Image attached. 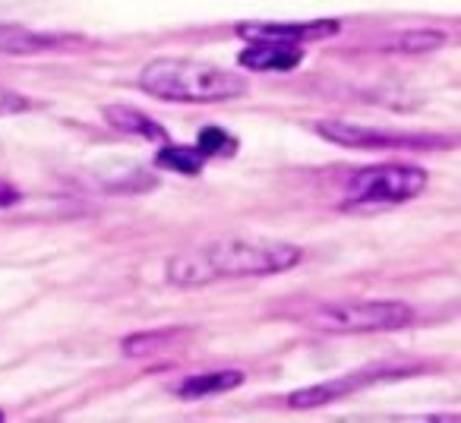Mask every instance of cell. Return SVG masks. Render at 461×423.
I'll return each instance as SVG.
<instances>
[{"instance_id":"cell-3","label":"cell","mask_w":461,"mask_h":423,"mask_svg":"<svg viewBox=\"0 0 461 423\" xmlns=\"http://www.w3.org/2000/svg\"><path fill=\"white\" fill-rule=\"evenodd\" d=\"M291 320L303 322L320 332H395L414 322V310L402 301H322L307 310L291 313Z\"/></svg>"},{"instance_id":"cell-2","label":"cell","mask_w":461,"mask_h":423,"mask_svg":"<svg viewBox=\"0 0 461 423\" xmlns=\"http://www.w3.org/2000/svg\"><path fill=\"white\" fill-rule=\"evenodd\" d=\"M140 89L161 102L218 104L247 95V79L234 70L205 64V60L158 58L142 67Z\"/></svg>"},{"instance_id":"cell-7","label":"cell","mask_w":461,"mask_h":423,"mask_svg":"<svg viewBox=\"0 0 461 423\" xmlns=\"http://www.w3.org/2000/svg\"><path fill=\"white\" fill-rule=\"evenodd\" d=\"M339 20H316V22H244L238 26L240 39L250 41H316L339 35Z\"/></svg>"},{"instance_id":"cell-5","label":"cell","mask_w":461,"mask_h":423,"mask_svg":"<svg viewBox=\"0 0 461 423\" xmlns=\"http://www.w3.org/2000/svg\"><path fill=\"white\" fill-rule=\"evenodd\" d=\"M316 133H320L322 140L335 142V146H345V148H436V146H452V140H442V136L389 133V130L357 127V123H341V121L316 123Z\"/></svg>"},{"instance_id":"cell-16","label":"cell","mask_w":461,"mask_h":423,"mask_svg":"<svg viewBox=\"0 0 461 423\" xmlns=\"http://www.w3.org/2000/svg\"><path fill=\"white\" fill-rule=\"evenodd\" d=\"M29 102L23 95H16V92H7V89H0V117H7V114H20V111H26Z\"/></svg>"},{"instance_id":"cell-14","label":"cell","mask_w":461,"mask_h":423,"mask_svg":"<svg viewBox=\"0 0 461 423\" xmlns=\"http://www.w3.org/2000/svg\"><path fill=\"white\" fill-rule=\"evenodd\" d=\"M442 45H446L442 32H408L392 41V51H436Z\"/></svg>"},{"instance_id":"cell-8","label":"cell","mask_w":461,"mask_h":423,"mask_svg":"<svg viewBox=\"0 0 461 423\" xmlns=\"http://www.w3.org/2000/svg\"><path fill=\"white\" fill-rule=\"evenodd\" d=\"M86 39L58 32H29L20 26H0V51L4 54H45V51H77Z\"/></svg>"},{"instance_id":"cell-4","label":"cell","mask_w":461,"mask_h":423,"mask_svg":"<svg viewBox=\"0 0 461 423\" xmlns=\"http://www.w3.org/2000/svg\"><path fill=\"white\" fill-rule=\"evenodd\" d=\"M427 190V171L414 165H373L348 180L345 209L402 205Z\"/></svg>"},{"instance_id":"cell-9","label":"cell","mask_w":461,"mask_h":423,"mask_svg":"<svg viewBox=\"0 0 461 423\" xmlns=\"http://www.w3.org/2000/svg\"><path fill=\"white\" fill-rule=\"evenodd\" d=\"M303 60V51L294 41H253L240 51V67L257 73H288Z\"/></svg>"},{"instance_id":"cell-17","label":"cell","mask_w":461,"mask_h":423,"mask_svg":"<svg viewBox=\"0 0 461 423\" xmlns=\"http://www.w3.org/2000/svg\"><path fill=\"white\" fill-rule=\"evenodd\" d=\"M0 420H4V414H0Z\"/></svg>"},{"instance_id":"cell-15","label":"cell","mask_w":461,"mask_h":423,"mask_svg":"<svg viewBox=\"0 0 461 423\" xmlns=\"http://www.w3.org/2000/svg\"><path fill=\"white\" fill-rule=\"evenodd\" d=\"M171 338H177V332H152V335H136V338L123 341V351L127 354H149V351H158L161 345H167Z\"/></svg>"},{"instance_id":"cell-6","label":"cell","mask_w":461,"mask_h":423,"mask_svg":"<svg viewBox=\"0 0 461 423\" xmlns=\"http://www.w3.org/2000/svg\"><path fill=\"white\" fill-rule=\"evenodd\" d=\"M408 376V370H364V373H348V376H335L329 382H320V385H310V389H301V392H291L288 404L291 408H320V404H329L341 395H351L357 389H366L373 382H383V379H402Z\"/></svg>"},{"instance_id":"cell-13","label":"cell","mask_w":461,"mask_h":423,"mask_svg":"<svg viewBox=\"0 0 461 423\" xmlns=\"http://www.w3.org/2000/svg\"><path fill=\"white\" fill-rule=\"evenodd\" d=\"M196 148L203 158H218V155H234L238 152V140L224 133L221 127H205L196 136Z\"/></svg>"},{"instance_id":"cell-10","label":"cell","mask_w":461,"mask_h":423,"mask_svg":"<svg viewBox=\"0 0 461 423\" xmlns=\"http://www.w3.org/2000/svg\"><path fill=\"white\" fill-rule=\"evenodd\" d=\"M104 121L111 123L114 130L121 133H130V136H142V140H152V142H167V133L152 121L149 114L136 108H127V104H111V108L102 111Z\"/></svg>"},{"instance_id":"cell-11","label":"cell","mask_w":461,"mask_h":423,"mask_svg":"<svg viewBox=\"0 0 461 423\" xmlns=\"http://www.w3.org/2000/svg\"><path fill=\"white\" fill-rule=\"evenodd\" d=\"M244 382V373L238 370H212V373H196V376L184 379L174 385V392L184 398H203V395H218V392H230Z\"/></svg>"},{"instance_id":"cell-1","label":"cell","mask_w":461,"mask_h":423,"mask_svg":"<svg viewBox=\"0 0 461 423\" xmlns=\"http://www.w3.org/2000/svg\"><path fill=\"white\" fill-rule=\"evenodd\" d=\"M301 256V247L285 244V240L221 238L190 253L171 256L167 282L174 288H203L221 278H263L294 269Z\"/></svg>"},{"instance_id":"cell-12","label":"cell","mask_w":461,"mask_h":423,"mask_svg":"<svg viewBox=\"0 0 461 423\" xmlns=\"http://www.w3.org/2000/svg\"><path fill=\"white\" fill-rule=\"evenodd\" d=\"M155 161H158L161 167H171V171L177 174H199L203 171V155H199L196 146H171V142H161L158 155H155Z\"/></svg>"}]
</instances>
